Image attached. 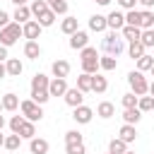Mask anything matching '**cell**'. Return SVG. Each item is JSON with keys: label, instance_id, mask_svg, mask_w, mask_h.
<instances>
[{"label": "cell", "instance_id": "34", "mask_svg": "<svg viewBox=\"0 0 154 154\" xmlns=\"http://www.w3.org/2000/svg\"><path fill=\"white\" fill-rule=\"evenodd\" d=\"M19 135H22V140H31V137H36V128H34V123H31V120H24Z\"/></svg>", "mask_w": 154, "mask_h": 154}, {"label": "cell", "instance_id": "53", "mask_svg": "<svg viewBox=\"0 0 154 154\" xmlns=\"http://www.w3.org/2000/svg\"><path fill=\"white\" fill-rule=\"evenodd\" d=\"M149 94L154 96V82H149Z\"/></svg>", "mask_w": 154, "mask_h": 154}, {"label": "cell", "instance_id": "11", "mask_svg": "<svg viewBox=\"0 0 154 154\" xmlns=\"http://www.w3.org/2000/svg\"><path fill=\"white\" fill-rule=\"evenodd\" d=\"M89 29H91V31H96V34L106 31V29H108L106 17H103V14H91V17H89Z\"/></svg>", "mask_w": 154, "mask_h": 154}, {"label": "cell", "instance_id": "18", "mask_svg": "<svg viewBox=\"0 0 154 154\" xmlns=\"http://www.w3.org/2000/svg\"><path fill=\"white\" fill-rule=\"evenodd\" d=\"M5 65H7V75H10V77H19V75L24 72V65L19 63V58H7Z\"/></svg>", "mask_w": 154, "mask_h": 154}, {"label": "cell", "instance_id": "35", "mask_svg": "<svg viewBox=\"0 0 154 154\" xmlns=\"http://www.w3.org/2000/svg\"><path fill=\"white\" fill-rule=\"evenodd\" d=\"M123 108H135L137 106V101H140V96L135 94V91H128V94H123Z\"/></svg>", "mask_w": 154, "mask_h": 154}, {"label": "cell", "instance_id": "16", "mask_svg": "<svg viewBox=\"0 0 154 154\" xmlns=\"http://www.w3.org/2000/svg\"><path fill=\"white\" fill-rule=\"evenodd\" d=\"M96 116H99V118H103V120H108V118H113V116H116V106H113L111 101H101V103L96 106Z\"/></svg>", "mask_w": 154, "mask_h": 154}, {"label": "cell", "instance_id": "10", "mask_svg": "<svg viewBox=\"0 0 154 154\" xmlns=\"http://www.w3.org/2000/svg\"><path fill=\"white\" fill-rule=\"evenodd\" d=\"M106 22H108V29H111V31H120V29L125 26V14L113 10V12L106 17Z\"/></svg>", "mask_w": 154, "mask_h": 154}, {"label": "cell", "instance_id": "54", "mask_svg": "<svg viewBox=\"0 0 154 154\" xmlns=\"http://www.w3.org/2000/svg\"><path fill=\"white\" fill-rule=\"evenodd\" d=\"M46 2H48V7H51V5H53V2H58V0H46Z\"/></svg>", "mask_w": 154, "mask_h": 154}, {"label": "cell", "instance_id": "58", "mask_svg": "<svg viewBox=\"0 0 154 154\" xmlns=\"http://www.w3.org/2000/svg\"><path fill=\"white\" fill-rule=\"evenodd\" d=\"M106 154H113V152H106Z\"/></svg>", "mask_w": 154, "mask_h": 154}, {"label": "cell", "instance_id": "42", "mask_svg": "<svg viewBox=\"0 0 154 154\" xmlns=\"http://www.w3.org/2000/svg\"><path fill=\"white\" fill-rule=\"evenodd\" d=\"M125 24L140 26V10H128V14H125Z\"/></svg>", "mask_w": 154, "mask_h": 154}, {"label": "cell", "instance_id": "17", "mask_svg": "<svg viewBox=\"0 0 154 154\" xmlns=\"http://www.w3.org/2000/svg\"><path fill=\"white\" fill-rule=\"evenodd\" d=\"M118 137H120L123 142H128V144H130V142H135V140H137V130H135V125L125 123V125L118 130Z\"/></svg>", "mask_w": 154, "mask_h": 154}, {"label": "cell", "instance_id": "38", "mask_svg": "<svg viewBox=\"0 0 154 154\" xmlns=\"http://www.w3.org/2000/svg\"><path fill=\"white\" fill-rule=\"evenodd\" d=\"M140 41L144 43V48H152V46H154V29H142Z\"/></svg>", "mask_w": 154, "mask_h": 154}, {"label": "cell", "instance_id": "41", "mask_svg": "<svg viewBox=\"0 0 154 154\" xmlns=\"http://www.w3.org/2000/svg\"><path fill=\"white\" fill-rule=\"evenodd\" d=\"M65 154H87V147H84V142H77V144H65Z\"/></svg>", "mask_w": 154, "mask_h": 154}, {"label": "cell", "instance_id": "50", "mask_svg": "<svg viewBox=\"0 0 154 154\" xmlns=\"http://www.w3.org/2000/svg\"><path fill=\"white\" fill-rule=\"evenodd\" d=\"M12 2H14V5H17V7H22V5H26V2H29V0H12Z\"/></svg>", "mask_w": 154, "mask_h": 154}, {"label": "cell", "instance_id": "31", "mask_svg": "<svg viewBox=\"0 0 154 154\" xmlns=\"http://www.w3.org/2000/svg\"><path fill=\"white\" fill-rule=\"evenodd\" d=\"M29 96H31V101H36V103H41V106L51 99L48 89H31V94H29Z\"/></svg>", "mask_w": 154, "mask_h": 154}, {"label": "cell", "instance_id": "1", "mask_svg": "<svg viewBox=\"0 0 154 154\" xmlns=\"http://www.w3.org/2000/svg\"><path fill=\"white\" fill-rule=\"evenodd\" d=\"M101 51H103L106 55L118 58V55L125 51V38H123V34H120V31H108V34H103V38H101Z\"/></svg>", "mask_w": 154, "mask_h": 154}, {"label": "cell", "instance_id": "55", "mask_svg": "<svg viewBox=\"0 0 154 154\" xmlns=\"http://www.w3.org/2000/svg\"><path fill=\"white\" fill-rule=\"evenodd\" d=\"M0 111H5V108H2V99H0Z\"/></svg>", "mask_w": 154, "mask_h": 154}, {"label": "cell", "instance_id": "33", "mask_svg": "<svg viewBox=\"0 0 154 154\" xmlns=\"http://www.w3.org/2000/svg\"><path fill=\"white\" fill-rule=\"evenodd\" d=\"M152 65H154V58H152L149 53H144L142 58H137V70H140V72H147V70H152Z\"/></svg>", "mask_w": 154, "mask_h": 154}, {"label": "cell", "instance_id": "32", "mask_svg": "<svg viewBox=\"0 0 154 154\" xmlns=\"http://www.w3.org/2000/svg\"><path fill=\"white\" fill-rule=\"evenodd\" d=\"M19 144H22V135L12 132V135H7V137H5V149L14 152V149H19Z\"/></svg>", "mask_w": 154, "mask_h": 154}, {"label": "cell", "instance_id": "12", "mask_svg": "<svg viewBox=\"0 0 154 154\" xmlns=\"http://www.w3.org/2000/svg\"><path fill=\"white\" fill-rule=\"evenodd\" d=\"M77 29H79V24H77V17H72V14H65V19L60 22V31H63V34H67V36H72Z\"/></svg>", "mask_w": 154, "mask_h": 154}, {"label": "cell", "instance_id": "45", "mask_svg": "<svg viewBox=\"0 0 154 154\" xmlns=\"http://www.w3.org/2000/svg\"><path fill=\"white\" fill-rule=\"evenodd\" d=\"M7 24H10V14H7L5 10H0V29H2V26H7Z\"/></svg>", "mask_w": 154, "mask_h": 154}, {"label": "cell", "instance_id": "28", "mask_svg": "<svg viewBox=\"0 0 154 154\" xmlns=\"http://www.w3.org/2000/svg\"><path fill=\"white\" fill-rule=\"evenodd\" d=\"M99 67H101V70H106V72H111V70H116V67H118V60H116L113 55H106V53H103V55L99 58Z\"/></svg>", "mask_w": 154, "mask_h": 154}, {"label": "cell", "instance_id": "3", "mask_svg": "<svg viewBox=\"0 0 154 154\" xmlns=\"http://www.w3.org/2000/svg\"><path fill=\"white\" fill-rule=\"evenodd\" d=\"M128 84H130V89H132L137 96H144V94L149 91V82H147L144 72H140V70L128 72Z\"/></svg>", "mask_w": 154, "mask_h": 154}, {"label": "cell", "instance_id": "26", "mask_svg": "<svg viewBox=\"0 0 154 154\" xmlns=\"http://www.w3.org/2000/svg\"><path fill=\"white\" fill-rule=\"evenodd\" d=\"M140 29H154V12L152 10L140 12Z\"/></svg>", "mask_w": 154, "mask_h": 154}, {"label": "cell", "instance_id": "39", "mask_svg": "<svg viewBox=\"0 0 154 154\" xmlns=\"http://www.w3.org/2000/svg\"><path fill=\"white\" fill-rule=\"evenodd\" d=\"M46 10H48V2H46V0H34V2H31V14H34V17H38V14L46 12Z\"/></svg>", "mask_w": 154, "mask_h": 154}, {"label": "cell", "instance_id": "36", "mask_svg": "<svg viewBox=\"0 0 154 154\" xmlns=\"http://www.w3.org/2000/svg\"><path fill=\"white\" fill-rule=\"evenodd\" d=\"M137 108H140L142 113H147V111H154V96H140V101H137Z\"/></svg>", "mask_w": 154, "mask_h": 154}, {"label": "cell", "instance_id": "44", "mask_svg": "<svg viewBox=\"0 0 154 154\" xmlns=\"http://www.w3.org/2000/svg\"><path fill=\"white\" fill-rule=\"evenodd\" d=\"M118 5H120L123 10H135V5H137V0H118Z\"/></svg>", "mask_w": 154, "mask_h": 154}, {"label": "cell", "instance_id": "27", "mask_svg": "<svg viewBox=\"0 0 154 154\" xmlns=\"http://www.w3.org/2000/svg\"><path fill=\"white\" fill-rule=\"evenodd\" d=\"M12 19H17L19 24H26V22L31 19V7H26V5L17 7V10H14V17H12Z\"/></svg>", "mask_w": 154, "mask_h": 154}, {"label": "cell", "instance_id": "2", "mask_svg": "<svg viewBox=\"0 0 154 154\" xmlns=\"http://www.w3.org/2000/svg\"><path fill=\"white\" fill-rule=\"evenodd\" d=\"M19 36H24V31H22V24L19 22H10L7 26H2L0 29V43L2 46H14L17 41H19Z\"/></svg>", "mask_w": 154, "mask_h": 154}, {"label": "cell", "instance_id": "40", "mask_svg": "<svg viewBox=\"0 0 154 154\" xmlns=\"http://www.w3.org/2000/svg\"><path fill=\"white\" fill-rule=\"evenodd\" d=\"M24 120H26L24 116H12V118H10V130L19 135V130H22V125H24Z\"/></svg>", "mask_w": 154, "mask_h": 154}, {"label": "cell", "instance_id": "56", "mask_svg": "<svg viewBox=\"0 0 154 154\" xmlns=\"http://www.w3.org/2000/svg\"><path fill=\"white\" fill-rule=\"evenodd\" d=\"M152 77H154V65H152Z\"/></svg>", "mask_w": 154, "mask_h": 154}, {"label": "cell", "instance_id": "51", "mask_svg": "<svg viewBox=\"0 0 154 154\" xmlns=\"http://www.w3.org/2000/svg\"><path fill=\"white\" fill-rule=\"evenodd\" d=\"M0 147H5V135H2V130H0Z\"/></svg>", "mask_w": 154, "mask_h": 154}, {"label": "cell", "instance_id": "25", "mask_svg": "<svg viewBox=\"0 0 154 154\" xmlns=\"http://www.w3.org/2000/svg\"><path fill=\"white\" fill-rule=\"evenodd\" d=\"M91 82H94V75L82 72V75L77 77V89H82V91L87 94V91H91Z\"/></svg>", "mask_w": 154, "mask_h": 154}, {"label": "cell", "instance_id": "24", "mask_svg": "<svg viewBox=\"0 0 154 154\" xmlns=\"http://www.w3.org/2000/svg\"><path fill=\"white\" fill-rule=\"evenodd\" d=\"M55 17H58V14H55V12L48 7L46 12H41V14L36 17V22H38L41 26H53V24H55Z\"/></svg>", "mask_w": 154, "mask_h": 154}, {"label": "cell", "instance_id": "6", "mask_svg": "<svg viewBox=\"0 0 154 154\" xmlns=\"http://www.w3.org/2000/svg\"><path fill=\"white\" fill-rule=\"evenodd\" d=\"M41 29H43V26H41L36 19H29L26 24H22V31H24V38H26V41H36V38L41 36Z\"/></svg>", "mask_w": 154, "mask_h": 154}, {"label": "cell", "instance_id": "13", "mask_svg": "<svg viewBox=\"0 0 154 154\" xmlns=\"http://www.w3.org/2000/svg\"><path fill=\"white\" fill-rule=\"evenodd\" d=\"M51 72H53V77H67V75H70V63L63 60V58H58V60L51 65Z\"/></svg>", "mask_w": 154, "mask_h": 154}, {"label": "cell", "instance_id": "30", "mask_svg": "<svg viewBox=\"0 0 154 154\" xmlns=\"http://www.w3.org/2000/svg\"><path fill=\"white\" fill-rule=\"evenodd\" d=\"M48 84H51V79L46 75H41V72H36L31 77V89H48Z\"/></svg>", "mask_w": 154, "mask_h": 154}, {"label": "cell", "instance_id": "20", "mask_svg": "<svg viewBox=\"0 0 154 154\" xmlns=\"http://www.w3.org/2000/svg\"><path fill=\"white\" fill-rule=\"evenodd\" d=\"M24 55H26L29 60H36V58L41 55V46H38V41H26V43H24Z\"/></svg>", "mask_w": 154, "mask_h": 154}, {"label": "cell", "instance_id": "8", "mask_svg": "<svg viewBox=\"0 0 154 154\" xmlns=\"http://www.w3.org/2000/svg\"><path fill=\"white\" fill-rule=\"evenodd\" d=\"M87 46H89V34H87V31H82V29H77V31L70 36V48L82 51V48H87Z\"/></svg>", "mask_w": 154, "mask_h": 154}, {"label": "cell", "instance_id": "22", "mask_svg": "<svg viewBox=\"0 0 154 154\" xmlns=\"http://www.w3.org/2000/svg\"><path fill=\"white\" fill-rule=\"evenodd\" d=\"M106 89H108V79L96 72V75H94V82H91V91H94V94H103Z\"/></svg>", "mask_w": 154, "mask_h": 154}, {"label": "cell", "instance_id": "19", "mask_svg": "<svg viewBox=\"0 0 154 154\" xmlns=\"http://www.w3.org/2000/svg\"><path fill=\"white\" fill-rule=\"evenodd\" d=\"M19 103H22V101H19V96H17V94H12V91H7V94L2 96V108H5V111H17V108H19Z\"/></svg>", "mask_w": 154, "mask_h": 154}, {"label": "cell", "instance_id": "15", "mask_svg": "<svg viewBox=\"0 0 154 154\" xmlns=\"http://www.w3.org/2000/svg\"><path fill=\"white\" fill-rule=\"evenodd\" d=\"M120 34H123V38L125 41H140V36H142V29L140 26H132V24H125L123 29H120Z\"/></svg>", "mask_w": 154, "mask_h": 154}, {"label": "cell", "instance_id": "14", "mask_svg": "<svg viewBox=\"0 0 154 154\" xmlns=\"http://www.w3.org/2000/svg\"><path fill=\"white\" fill-rule=\"evenodd\" d=\"M29 152L31 154H48V142L43 137H31L29 140Z\"/></svg>", "mask_w": 154, "mask_h": 154}, {"label": "cell", "instance_id": "21", "mask_svg": "<svg viewBox=\"0 0 154 154\" xmlns=\"http://www.w3.org/2000/svg\"><path fill=\"white\" fill-rule=\"evenodd\" d=\"M147 53V48H144V43L142 41H132L130 46H128V55L132 58V60H137V58H142Z\"/></svg>", "mask_w": 154, "mask_h": 154}, {"label": "cell", "instance_id": "52", "mask_svg": "<svg viewBox=\"0 0 154 154\" xmlns=\"http://www.w3.org/2000/svg\"><path fill=\"white\" fill-rule=\"evenodd\" d=\"M5 128V116H0V130Z\"/></svg>", "mask_w": 154, "mask_h": 154}, {"label": "cell", "instance_id": "57", "mask_svg": "<svg viewBox=\"0 0 154 154\" xmlns=\"http://www.w3.org/2000/svg\"><path fill=\"white\" fill-rule=\"evenodd\" d=\"M125 154H135V152H125Z\"/></svg>", "mask_w": 154, "mask_h": 154}, {"label": "cell", "instance_id": "5", "mask_svg": "<svg viewBox=\"0 0 154 154\" xmlns=\"http://www.w3.org/2000/svg\"><path fill=\"white\" fill-rule=\"evenodd\" d=\"M91 118H94V111L89 108V106H77L75 111H72V120L75 123H79V125H87V123H91Z\"/></svg>", "mask_w": 154, "mask_h": 154}, {"label": "cell", "instance_id": "48", "mask_svg": "<svg viewBox=\"0 0 154 154\" xmlns=\"http://www.w3.org/2000/svg\"><path fill=\"white\" fill-rule=\"evenodd\" d=\"M5 77H7V65L0 63V79H5Z\"/></svg>", "mask_w": 154, "mask_h": 154}, {"label": "cell", "instance_id": "23", "mask_svg": "<svg viewBox=\"0 0 154 154\" xmlns=\"http://www.w3.org/2000/svg\"><path fill=\"white\" fill-rule=\"evenodd\" d=\"M140 118H142V111L135 106V108H125L123 111V120L125 123H130V125H137L140 123Z\"/></svg>", "mask_w": 154, "mask_h": 154}, {"label": "cell", "instance_id": "29", "mask_svg": "<svg viewBox=\"0 0 154 154\" xmlns=\"http://www.w3.org/2000/svg\"><path fill=\"white\" fill-rule=\"evenodd\" d=\"M108 152H113V154H125V152H128V142H123L120 137H113V140L108 142Z\"/></svg>", "mask_w": 154, "mask_h": 154}, {"label": "cell", "instance_id": "9", "mask_svg": "<svg viewBox=\"0 0 154 154\" xmlns=\"http://www.w3.org/2000/svg\"><path fill=\"white\" fill-rule=\"evenodd\" d=\"M67 89H70V87H67L65 77H53L51 84H48V94H51V96H65Z\"/></svg>", "mask_w": 154, "mask_h": 154}, {"label": "cell", "instance_id": "43", "mask_svg": "<svg viewBox=\"0 0 154 154\" xmlns=\"http://www.w3.org/2000/svg\"><path fill=\"white\" fill-rule=\"evenodd\" d=\"M51 10H53L55 14H67V2H65V0H58V2L51 5Z\"/></svg>", "mask_w": 154, "mask_h": 154}, {"label": "cell", "instance_id": "46", "mask_svg": "<svg viewBox=\"0 0 154 154\" xmlns=\"http://www.w3.org/2000/svg\"><path fill=\"white\" fill-rule=\"evenodd\" d=\"M7 58H10V55H7V46H2V43H0V63H5Z\"/></svg>", "mask_w": 154, "mask_h": 154}, {"label": "cell", "instance_id": "47", "mask_svg": "<svg viewBox=\"0 0 154 154\" xmlns=\"http://www.w3.org/2000/svg\"><path fill=\"white\" fill-rule=\"evenodd\" d=\"M137 2H140L144 10H152V7H154V0H137Z\"/></svg>", "mask_w": 154, "mask_h": 154}, {"label": "cell", "instance_id": "49", "mask_svg": "<svg viewBox=\"0 0 154 154\" xmlns=\"http://www.w3.org/2000/svg\"><path fill=\"white\" fill-rule=\"evenodd\" d=\"M96 5H101V7H106V5H111V0H94Z\"/></svg>", "mask_w": 154, "mask_h": 154}, {"label": "cell", "instance_id": "7", "mask_svg": "<svg viewBox=\"0 0 154 154\" xmlns=\"http://www.w3.org/2000/svg\"><path fill=\"white\" fill-rule=\"evenodd\" d=\"M63 99H65V103H67V106L77 108V106H82V103H84V91H82V89H77V87H72V89H67V91H65V96H63Z\"/></svg>", "mask_w": 154, "mask_h": 154}, {"label": "cell", "instance_id": "4", "mask_svg": "<svg viewBox=\"0 0 154 154\" xmlns=\"http://www.w3.org/2000/svg\"><path fill=\"white\" fill-rule=\"evenodd\" d=\"M19 111H22V116H24L26 120H31V123H36V120L43 118L41 103H36V101H31V99H24V101L19 103Z\"/></svg>", "mask_w": 154, "mask_h": 154}, {"label": "cell", "instance_id": "37", "mask_svg": "<svg viewBox=\"0 0 154 154\" xmlns=\"http://www.w3.org/2000/svg\"><path fill=\"white\" fill-rule=\"evenodd\" d=\"M77 142H84L82 140V132L79 130H67L65 132V144H77Z\"/></svg>", "mask_w": 154, "mask_h": 154}]
</instances>
